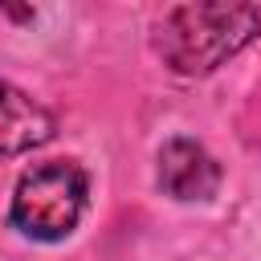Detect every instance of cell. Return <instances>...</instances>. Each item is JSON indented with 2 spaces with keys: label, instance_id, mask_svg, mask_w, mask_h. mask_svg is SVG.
<instances>
[{
  "label": "cell",
  "instance_id": "1",
  "mask_svg": "<svg viewBox=\"0 0 261 261\" xmlns=\"http://www.w3.org/2000/svg\"><path fill=\"white\" fill-rule=\"evenodd\" d=\"M261 33L257 4H228V0H200L167 8L151 29L155 57L179 77H204L237 57Z\"/></svg>",
  "mask_w": 261,
  "mask_h": 261
},
{
  "label": "cell",
  "instance_id": "4",
  "mask_svg": "<svg viewBox=\"0 0 261 261\" xmlns=\"http://www.w3.org/2000/svg\"><path fill=\"white\" fill-rule=\"evenodd\" d=\"M57 135V118L20 86L0 77V159L45 147Z\"/></svg>",
  "mask_w": 261,
  "mask_h": 261
},
{
  "label": "cell",
  "instance_id": "3",
  "mask_svg": "<svg viewBox=\"0 0 261 261\" xmlns=\"http://www.w3.org/2000/svg\"><path fill=\"white\" fill-rule=\"evenodd\" d=\"M155 179H159L163 196H171L179 204H204L220 188V163L196 139H167L159 147Z\"/></svg>",
  "mask_w": 261,
  "mask_h": 261
},
{
  "label": "cell",
  "instance_id": "2",
  "mask_svg": "<svg viewBox=\"0 0 261 261\" xmlns=\"http://www.w3.org/2000/svg\"><path fill=\"white\" fill-rule=\"evenodd\" d=\"M90 204V175L77 159L33 163L12 192L8 220L33 241H65Z\"/></svg>",
  "mask_w": 261,
  "mask_h": 261
}]
</instances>
